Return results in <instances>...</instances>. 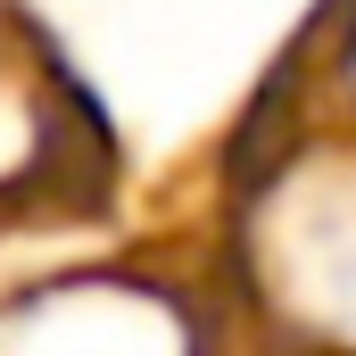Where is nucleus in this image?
<instances>
[{
  "instance_id": "1",
  "label": "nucleus",
  "mask_w": 356,
  "mask_h": 356,
  "mask_svg": "<svg viewBox=\"0 0 356 356\" xmlns=\"http://www.w3.org/2000/svg\"><path fill=\"white\" fill-rule=\"evenodd\" d=\"M83 315H91V340H67L58 307L33 298V307H17L0 323V356H182V323L149 290L83 282Z\"/></svg>"
}]
</instances>
